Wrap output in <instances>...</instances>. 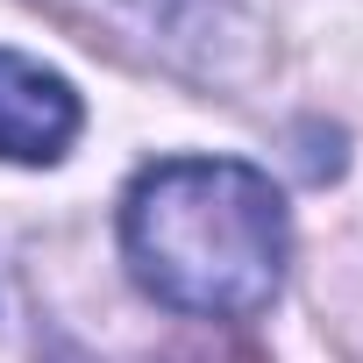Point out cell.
<instances>
[{"label": "cell", "instance_id": "cell-1", "mask_svg": "<svg viewBox=\"0 0 363 363\" xmlns=\"http://www.w3.org/2000/svg\"><path fill=\"white\" fill-rule=\"evenodd\" d=\"M121 250L135 285L193 320H250L285 285V200L257 164L164 157L121 200Z\"/></svg>", "mask_w": 363, "mask_h": 363}, {"label": "cell", "instance_id": "cell-2", "mask_svg": "<svg viewBox=\"0 0 363 363\" xmlns=\"http://www.w3.org/2000/svg\"><path fill=\"white\" fill-rule=\"evenodd\" d=\"M79 135V93L22 50H0V157L57 164Z\"/></svg>", "mask_w": 363, "mask_h": 363}]
</instances>
